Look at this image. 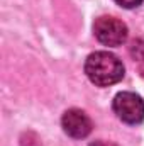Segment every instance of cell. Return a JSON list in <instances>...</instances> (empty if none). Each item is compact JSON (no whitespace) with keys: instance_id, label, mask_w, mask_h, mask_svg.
<instances>
[{"instance_id":"obj_7","label":"cell","mask_w":144,"mask_h":146,"mask_svg":"<svg viewBox=\"0 0 144 146\" xmlns=\"http://www.w3.org/2000/svg\"><path fill=\"white\" fill-rule=\"evenodd\" d=\"M90 146H117V145L108 143V141H93V143H90Z\"/></svg>"},{"instance_id":"obj_2","label":"cell","mask_w":144,"mask_h":146,"mask_svg":"<svg viewBox=\"0 0 144 146\" xmlns=\"http://www.w3.org/2000/svg\"><path fill=\"white\" fill-rule=\"evenodd\" d=\"M114 112L122 122L139 124L144 119V100L132 92H120L114 97Z\"/></svg>"},{"instance_id":"obj_4","label":"cell","mask_w":144,"mask_h":146,"mask_svg":"<svg viewBox=\"0 0 144 146\" xmlns=\"http://www.w3.org/2000/svg\"><path fill=\"white\" fill-rule=\"evenodd\" d=\"M61 124H63L65 133L68 136H71V138H76V139L87 138L92 133V121H90V117L80 109L66 110L63 114Z\"/></svg>"},{"instance_id":"obj_6","label":"cell","mask_w":144,"mask_h":146,"mask_svg":"<svg viewBox=\"0 0 144 146\" xmlns=\"http://www.w3.org/2000/svg\"><path fill=\"white\" fill-rule=\"evenodd\" d=\"M115 2L124 9H132V7H137L143 3V0H115Z\"/></svg>"},{"instance_id":"obj_5","label":"cell","mask_w":144,"mask_h":146,"mask_svg":"<svg viewBox=\"0 0 144 146\" xmlns=\"http://www.w3.org/2000/svg\"><path fill=\"white\" fill-rule=\"evenodd\" d=\"M129 53L134 60H139L144 61V41L143 39H134L131 42V48H129Z\"/></svg>"},{"instance_id":"obj_3","label":"cell","mask_w":144,"mask_h":146,"mask_svg":"<svg viewBox=\"0 0 144 146\" xmlns=\"http://www.w3.org/2000/svg\"><path fill=\"white\" fill-rule=\"evenodd\" d=\"M95 37L105 46H120L127 39V26L110 15H102L93 24Z\"/></svg>"},{"instance_id":"obj_1","label":"cell","mask_w":144,"mask_h":146,"mask_svg":"<svg viewBox=\"0 0 144 146\" xmlns=\"http://www.w3.org/2000/svg\"><path fill=\"white\" fill-rule=\"evenodd\" d=\"M85 73L92 83L98 87H108L122 80L124 65L115 54L108 51H97L87 58Z\"/></svg>"},{"instance_id":"obj_8","label":"cell","mask_w":144,"mask_h":146,"mask_svg":"<svg viewBox=\"0 0 144 146\" xmlns=\"http://www.w3.org/2000/svg\"><path fill=\"white\" fill-rule=\"evenodd\" d=\"M139 72H141V75H143V78H144V65L141 66V68H139Z\"/></svg>"}]
</instances>
